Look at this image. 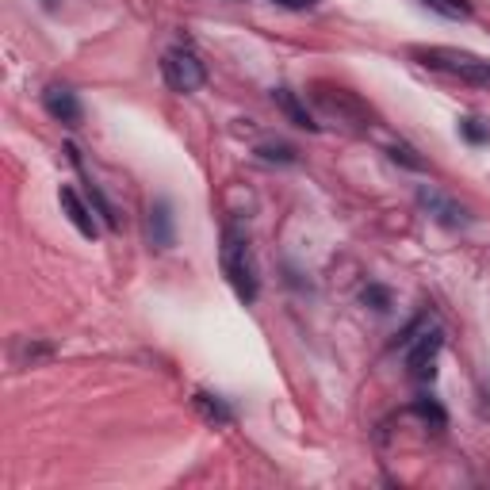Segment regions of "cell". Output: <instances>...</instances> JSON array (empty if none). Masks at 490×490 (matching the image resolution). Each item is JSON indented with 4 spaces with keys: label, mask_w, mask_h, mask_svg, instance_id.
<instances>
[{
    "label": "cell",
    "mask_w": 490,
    "mask_h": 490,
    "mask_svg": "<svg viewBox=\"0 0 490 490\" xmlns=\"http://www.w3.org/2000/svg\"><path fill=\"white\" fill-rule=\"evenodd\" d=\"M272 100L280 104V111H284V116L296 123V127H303V130H318L315 116H310V111L303 108V100H299V96L291 92V89H276V92H272Z\"/></svg>",
    "instance_id": "obj_9"
},
{
    "label": "cell",
    "mask_w": 490,
    "mask_h": 490,
    "mask_svg": "<svg viewBox=\"0 0 490 490\" xmlns=\"http://www.w3.org/2000/svg\"><path fill=\"white\" fill-rule=\"evenodd\" d=\"M257 157L260 161H280V165H296V150L284 142H276V146H257Z\"/></svg>",
    "instance_id": "obj_15"
},
{
    "label": "cell",
    "mask_w": 490,
    "mask_h": 490,
    "mask_svg": "<svg viewBox=\"0 0 490 490\" xmlns=\"http://www.w3.org/2000/svg\"><path fill=\"white\" fill-rule=\"evenodd\" d=\"M460 135H464L471 146H483V142H490V123H483V119H476V116H464V119H460Z\"/></svg>",
    "instance_id": "obj_12"
},
{
    "label": "cell",
    "mask_w": 490,
    "mask_h": 490,
    "mask_svg": "<svg viewBox=\"0 0 490 490\" xmlns=\"http://www.w3.org/2000/svg\"><path fill=\"white\" fill-rule=\"evenodd\" d=\"M414 414H418L421 421H429L433 429H445V426H448V414H445V406H440L437 399H429V395L414 399Z\"/></svg>",
    "instance_id": "obj_11"
},
{
    "label": "cell",
    "mask_w": 490,
    "mask_h": 490,
    "mask_svg": "<svg viewBox=\"0 0 490 490\" xmlns=\"http://www.w3.org/2000/svg\"><path fill=\"white\" fill-rule=\"evenodd\" d=\"M222 272H226V280H231L234 287V296L241 303H257V265H253V250H250V238H245L238 226H226L222 231Z\"/></svg>",
    "instance_id": "obj_1"
},
{
    "label": "cell",
    "mask_w": 490,
    "mask_h": 490,
    "mask_svg": "<svg viewBox=\"0 0 490 490\" xmlns=\"http://www.w3.org/2000/svg\"><path fill=\"white\" fill-rule=\"evenodd\" d=\"M361 299H364V306H372V310H380V315H387V310H391V291H387L383 284H368Z\"/></svg>",
    "instance_id": "obj_16"
},
{
    "label": "cell",
    "mask_w": 490,
    "mask_h": 490,
    "mask_svg": "<svg viewBox=\"0 0 490 490\" xmlns=\"http://www.w3.org/2000/svg\"><path fill=\"white\" fill-rule=\"evenodd\" d=\"M391 161H399V165L414 169V173H421V169H426V161H421L414 146H406V142H395V146H391Z\"/></svg>",
    "instance_id": "obj_14"
},
{
    "label": "cell",
    "mask_w": 490,
    "mask_h": 490,
    "mask_svg": "<svg viewBox=\"0 0 490 490\" xmlns=\"http://www.w3.org/2000/svg\"><path fill=\"white\" fill-rule=\"evenodd\" d=\"M146 234H150L154 250H173V203L169 200H154L150 203V219H146Z\"/></svg>",
    "instance_id": "obj_7"
},
{
    "label": "cell",
    "mask_w": 490,
    "mask_h": 490,
    "mask_svg": "<svg viewBox=\"0 0 490 490\" xmlns=\"http://www.w3.org/2000/svg\"><path fill=\"white\" fill-rule=\"evenodd\" d=\"M426 8L440 12V15H448V20H464V15H471V5L467 0H421Z\"/></svg>",
    "instance_id": "obj_13"
},
{
    "label": "cell",
    "mask_w": 490,
    "mask_h": 490,
    "mask_svg": "<svg viewBox=\"0 0 490 490\" xmlns=\"http://www.w3.org/2000/svg\"><path fill=\"white\" fill-rule=\"evenodd\" d=\"M161 77H165V85L173 92L188 96L207 80V70L192 46H173V51H165V58H161Z\"/></svg>",
    "instance_id": "obj_3"
},
{
    "label": "cell",
    "mask_w": 490,
    "mask_h": 490,
    "mask_svg": "<svg viewBox=\"0 0 490 490\" xmlns=\"http://www.w3.org/2000/svg\"><path fill=\"white\" fill-rule=\"evenodd\" d=\"M276 5H284V8H310V5H318V0H276Z\"/></svg>",
    "instance_id": "obj_17"
},
{
    "label": "cell",
    "mask_w": 490,
    "mask_h": 490,
    "mask_svg": "<svg viewBox=\"0 0 490 490\" xmlns=\"http://www.w3.org/2000/svg\"><path fill=\"white\" fill-rule=\"evenodd\" d=\"M410 58L418 65H426V70L464 77V80H471V85H490V58L452 51V46H414Z\"/></svg>",
    "instance_id": "obj_2"
},
{
    "label": "cell",
    "mask_w": 490,
    "mask_h": 490,
    "mask_svg": "<svg viewBox=\"0 0 490 490\" xmlns=\"http://www.w3.org/2000/svg\"><path fill=\"white\" fill-rule=\"evenodd\" d=\"M58 200H61L65 219H70V222L77 226V234H80V238H92V241H96V234H100V226H96V219H92V211L85 207V200H80V195H77L70 184H61Z\"/></svg>",
    "instance_id": "obj_8"
},
{
    "label": "cell",
    "mask_w": 490,
    "mask_h": 490,
    "mask_svg": "<svg viewBox=\"0 0 490 490\" xmlns=\"http://www.w3.org/2000/svg\"><path fill=\"white\" fill-rule=\"evenodd\" d=\"M195 410H200L207 421H219V426H231L234 410L226 406L219 395H207V391H195Z\"/></svg>",
    "instance_id": "obj_10"
},
{
    "label": "cell",
    "mask_w": 490,
    "mask_h": 490,
    "mask_svg": "<svg viewBox=\"0 0 490 490\" xmlns=\"http://www.w3.org/2000/svg\"><path fill=\"white\" fill-rule=\"evenodd\" d=\"M406 345H410V349H406V368H410V375H414L418 383L433 380V375H437V353L445 349V330L433 325V330L410 337Z\"/></svg>",
    "instance_id": "obj_4"
},
{
    "label": "cell",
    "mask_w": 490,
    "mask_h": 490,
    "mask_svg": "<svg viewBox=\"0 0 490 490\" xmlns=\"http://www.w3.org/2000/svg\"><path fill=\"white\" fill-rule=\"evenodd\" d=\"M418 203L426 207L440 226H448V231H460V226H471L467 207H460V203L452 200V195L437 192V188H426V184H421V188H418Z\"/></svg>",
    "instance_id": "obj_5"
},
{
    "label": "cell",
    "mask_w": 490,
    "mask_h": 490,
    "mask_svg": "<svg viewBox=\"0 0 490 490\" xmlns=\"http://www.w3.org/2000/svg\"><path fill=\"white\" fill-rule=\"evenodd\" d=\"M42 108H46V116L65 123V127H77L80 116H85V108H80L77 100V92L73 89H65V85H51L42 92Z\"/></svg>",
    "instance_id": "obj_6"
}]
</instances>
